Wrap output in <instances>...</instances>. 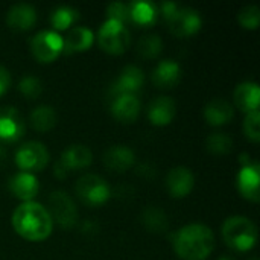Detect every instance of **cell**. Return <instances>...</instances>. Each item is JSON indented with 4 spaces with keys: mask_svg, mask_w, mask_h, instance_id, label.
I'll list each match as a JSON object with an SVG mask.
<instances>
[{
    "mask_svg": "<svg viewBox=\"0 0 260 260\" xmlns=\"http://www.w3.org/2000/svg\"><path fill=\"white\" fill-rule=\"evenodd\" d=\"M140 221L142 224L152 233H163L168 230L169 227V219H168V215L155 207V206H149L146 207L142 215H140Z\"/></svg>",
    "mask_w": 260,
    "mask_h": 260,
    "instance_id": "26",
    "label": "cell"
},
{
    "mask_svg": "<svg viewBox=\"0 0 260 260\" xmlns=\"http://www.w3.org/2000/svg\"><path fill=\"white\" fill-rule=\"evenodd\" d=\"M11 221L15 233L29 242H41L52 235V218L47 209L35 201L21 203L14 210Z\"/></svg>",
    "mask_w": 260,
    "mask_h": 260,
    "instance_id": "1",
    "label": "cell"
},
{
    "mask_svg": "<svg viewBox=\"0 0 260 260\" xmlns=\"http://www.w3.org/2000/svg\"><path fill=\"white\" fill-rule=\"evenodd\" d=\"M251 260H259V259H256V257H254V259H251Z\"/></svg>",
    "mask_w": 260,
    "mask_h": 260,
    "instance_id": "38",
    "label": "cell"
},
{
    "mask_svg": "<svg viewBox=\"0 0 260 260\" xmlns=\"http://www.w3.org/2000/svg\"><path fill=\"white\" fill-rule=\"evenodd\" d=\"M98 43L104 52L122 55L129 46V30L123 23L107 20L98 32Z\"/></svg>",
    "mask_w": 260,
    "mask_h": 260,
    "instance_id": "6",
    "label": "cell"
},
{
    "mask_svg": "<svg viewBox=\"0 0 260 260\" xmlns=\"http://www.w3.org/2000/svg\"><path fill=\"white\" fill-rule=\"evenodd\" d=\"M18 90L27 99H37L43 93V82L32 75H26L18 82Z\"/></svg>",
    "mask_w": 260,
    "mask_h": 260,
    "instance_id": "31",
    "label": "cell"
},
{
    "mask_svg": "<svg viewBox=\"0 0 260 260\" xmlns=\"http://www.w3.org/2000/svg\"><path fill=\"white\" fill-rule=\"evenodd\" d=\"M163 50V41L157 34H146L137 43V52L145 59H155Z\"/></svg>",
    "mask_w": 260,
    "mask_h": 260,
    "instance_id": "28",
    "label": "cell"
},
{
    "mask_svg": "<svg viewBox=\"0 0 260 260\" xmlns=\"http://www.w3.org/2000/svg\"><path fill=\"white\" fill-rule=\"evenodd\" d=\"M215 233L204 224H187L172 235V247L183 260H206L215 250Z\"/></svg>",
    "mask_w": 260,
    "mask_h": 260,
    "instance_id": "2",
    "label": "cell"
},
{
    "mask_svg": "<svg viewBox=\"0 0 260 260\" xmlns=\"http://www.w3.org/2000/svg\"><path fill=\"white\" fill-rule=\"evenodd\" d=\"M238 23L248 30L257 29L260 24V8L256 5L244 6L238 14Z\"/></svg>",
    "mask_w": 260,
    "mask_h": 260,
    "instance_id": "30",
    "label": "cell"
},
{
    "mask_svg": "<svg viewBox=\"0 0 260 260\" xmlns=\"http://www.w3.org/2000/svg\"><path fill=\"white\" fill-rule=\"evenodd\" d=\"M50 155L44 143L30 140L18 146L15 152V165L21 172H40L49 165Z\"/></svg>",
    "mask_w": 260,
    "mask_h": 260,
    "instance_id": "8",
    "label": "cell"
},
{
    "mask_svg": "<svg viewBox=\"0 0 260 260\" xmlns=\"http://www.w3.org/2000/svg\"><path fill=\"white\" fill-rule=\"evenodd\" d=\"M24 134V120L15 107H0V140L6 143L17 142Z\"/></svg>",
    "mask_w": 260,
    "mask_h": 260,
    "instance_id": "10",
    "label": "cell"
},
{
    "mask_svg": "<svg viewBox=\"0 0 260 260\" xmlns=\"http://www.w3.org/2000/svg\"><path fill=\"white\" fill-rule=\"evenodd\" d=\"M75 192L78 198L90 207H99L105 204L111 197L108 183L96 174L82 175L75 186Z\"/></svg>",
    "mask_w": 260,
    "mask_h": 260,
    "instance_id": "5",
    "label": "cell"
},
{
    "mask_svg": "<svg viewBox=\"0 0 260 260\" xmlns=\"http://www.w3.org/2000/svg\"><path fill=\"white\" fill-rule=\"evenodd\" d=\"M195 186V175L186 166L172 168L166 175V189L172 198H186Z\"/></svg>",
    "mask_w": 260,
    "mask_h": 260,
    "instance_id": "12",
    "label": "cell"
},
{
    "mask_svg": "<svg viewBox=\"0 0 260 260\" xmlns=\"http://www.w3.org/2000/svg\"><path fill=\"white\" fill-rule=\"evenodd\" d=\"M79 18V12L67 5L58 6L52 11L50 14V23L55 32H61V30H67L72 29V26L78 21Z\"/></svg>",
    "mask_w": 260,
    "mask_h": 260,
    "instance_id": "27",
    "label": "cell"
},
{
    "mask_svg": "<svg viewBox=\"0 0 260 260\" xmlns=\"http://www.w3.org/2000/svg\"><path fill=\"white\" fill-rule=\"evenodd\" d=\"M218 260H232V259H230V257H227V256H221Z\"/></svg>",
    "mask_w": 260,
    "mask_h": 260,
    "instance_id": "37",
    "label": "cell"
},
{
    "mask_svg": "<svg viewBox=\"0 0 260 260\" xmlns=\"http://www.w3.org/2000/svg\"><path fill=\"white\" fill-rule=\"evenodd\" d=\"M129 8V21L139 26H152L157 21L158 11L154 3L151 2H131L128 3Z\"/></svg>",
    "mask_w": 260,
    "mask_h": 260,
    "instance_id": "24",
    "label": "cell"
},
{
    "mask_svg": "<svg viewBox=\"0 0 260 260\" xmlns=\"http://www.w3.org/2000/svg\"><path fill=\"white\" fill-rule=\"evenodd\" d=\"M8 187H9V192L17 200H20L21 203H29V201H34V198L38 195L40 183L34 174L20 171L11 177Z\"/></svg>",
    "mask_w": 260,
    "mask_h": 260,
    "instance_id": "15",
    "label": "cell"
},
{
    "mask_svg": "<svg viewBox=\"0 0 260 260\" xmlns=\"http://www.w3.org/2000/svg\"><path fill=\"white\" fill-rule=\"evenodd\" d=\"M30 125L35 131L38 133H49L50 129L55 128L58 116L53 107L50 105H38L32 110L29 116Z\"/></svg>",
    "mask_w": 260,
    "mask_h": 260,
    "instance_id": "25",
    "label": "cell"
},
{
    "mask_svg": "<svg viewBox=\"0 0 260 260\" xmlns=\"http://www.w3.org/2000/svg\"><path fill=\"white\" fill-rule=\"evenodd\" d=\"M221 233L227 247L238 253L251 251L256 247L259 238L256 224L242 215L229 216L221 227Z\"/></svg>",
    "mask_w": 260,
    "mask_h": 260,
    "instance_id": "3",
    "label": "cell"
},
{
    "mask_svg": "<svg viewBox=\"0 0 260 260\" xmlns=\"http://www.w3.org/2000/svg\"><path fill=\"white\" fill-rule=\"evenodd\" d=\"M183 70L181 66L174 59L160 61L152 72V82L158 88H174L181 81Z\"/></svg>",
    "mask_w": 260,
    "mask_h": 260,
    "instance_id": "19",
    "label": "cell"
},
{
    "mask_svg": "<svg viewBox=\"0 0 260 260\" xmlns=\"http://www.w3.org/2000/svg\"><path fill=\"white\" fill-rule=\"evenodd\" d=\"M46 209L52 218V222H56L62 229H73L78 222L76 204L70 195L62 190H55L49 195Z\"/></svg>",
    "mask_w": 260,
    "mask_h": 260,
    "instance_id": "9",
    "label": "cell"
},
{
    "mask_svg": "<svg viewBox=\"0 0 260 260\" xmlns=\"http://www.w3.org/2000/svg\"><path fill=\"white\" fill-rule=\"evenodd\" d=\"M105 168L111 172H126L129 171L134 163H136V154L129 146L125 145H114L110 146L105 152H104V158H102Z\"/></svg>",
    "mask_w": 260,
    "mask_h": 260,
    "instance_id": "14",
    "label": "cell"
},
{
    "mask_svg": "<svg viewBox=\"0 0 260 260\" xmlns=\"http://www.w3.org/2000/svg\"><path fill=\"white\" fill-rule=\"evenodd\" d=\"M6 160V149L0 145V165Z\"/></svg>",
    "mask_w": 260,
    "mask_h": 260,
    "instance_id": "36",
    "label": "cell"
},
{
    "mask_svg": "<svg viewBox=\"0 0 260 260\" xmlns=\"http://www.w3.org/2000/svg\"><path fill=\"white\" fill-rule=\"evenodd\" d=\"M259 181L260 166L257 161H251L250 165L241 166V171L238 172V190L245 200L251 203H259Z\"/></svg>",
    "mask_w": 260,
    "mask_h": 260,
    "instance_id": "13",
    "label": "cell"
},
{
    "mask_svg": "<svg viewBox=\"0 0 260 260\" xmlns=\"http://www.w3.org/2000/svg\"><path fill=\"white\" fill-rule=\"evenodd\" d=\"M53 175L58 178V180H64V178H67V175H69V171H67V168L58 160L56 163H55V168H53Z\"/></svg>",
    "mask_w": 260,
    "mask_h": 260,
    "instance_id": "35",
    "label": "cell"
},
{
    "mask_svg": "<svg viewBox=\"0 0 260 260\" xmlns=\"http://www.w3.org/2000/svg\"><path fill=\"white\" fill-rule=\"evenodd\" d=\"M30 52L38 62H53L64 52V37L55 30H41L30 40Z\"/></svg>",
    "mask_w": 260,
    "mask_h": 260,
    "instance_id": "7",
    "label": "cell"
},
{
    "mask_svg": "<svg viewBox=\"0 0 260 260\" xmlns=\"http://www.w3.org/2000/svg\"><path fill=\"white\" fill-rule=\"evenodd\" d=\"M11 87V73L9 70L0 64V96H3Z\"/></svg>",
    "mask_w": 260,
    "mask_h": 260,
    "instance_id": "34",
    "label": "cell"
},
{
    "mask_svg": "<svg viewBox=\"0 0 260 260\" xmlns=\"http://www.w3.org/2000/svg\"><path fill=\"white\" fill-rule=\"evenodd\" d=\"M6 23L12 30H18V32L29 30L37 23V11L29 3L12 5L6 12Z\"/></svg>",
    "mask_w": 260,
    "mask_h": 260,
    "instance_id": "17",
    "label": "cell"
},
{
    "mask_svg": "<svg viewBox=\"0 0 260 260\" xmlns=\"http://www.w3.org/2000/svg\"><path fill=\"white\" fill-rule=\"evenodd\" d=\"M177 114V104L169 96H158L148 105V119L155 126L169 125Z\"/></svg>",
    "mask_w": 260,
    "mask_h": 260,
    "instance_id": "18",
    "label": "cell"
},
{
    "mask_svg": "<svg viewBox=\"0 0 260 260\" xmlns=\"http://www.w3.org/2000/svg\"><path fill=\"white\" fill-rule=\"evenodd\" d=\"M59 161L67 168L69 172L85 169L93 161V152L90 151L88 146L82 143H73L62 151Z\"/></svg>",
    "mask_w": 260,
    "mask_h": 260,
    "instance_id": "22",
    "label": "cell"
},
{
    "mask_svg": "<svg viewBox=\"0 0 260 260\" xmlns=\"http://www.w3.org/2000/svg\"><path fill=\"white\" fill-rule=\"evenodd\" d=\"M233 101L235 105L245 114L251 111H257L260 102L259 84L254 81L241 82L233 91Z\"/></svg>",
    "mask_w": 260,
    "mask_h": 260,
    "instance_id": "20",
    "label": "cell"
},
{
    "mask_svg": "<svg viewBox=\"0 0 260 260\" xmlns=\"http://www.w3.org/2000/svg\"><path fill=\"white\" fill-rule=\"evenodd\" d=\"M235 117V107L221 98L212 99L204 107V119L210 126H224Z\"/></svg>",
    "mask_w": 260,
    "mask_h": 260,
    "instance_id": "21",
    "label": "cell"
},
{
    "mask_svg": "<svg viewBox=\"0 0 260 260\" xmlns=\"http://www.w3.org/2000/svg\"><path fill=\"white\" fill-rule=\"evenodd\" d=\"M94 43V34L85 26H73L64 38V52L78 53L88 50Z\"/></svg>",
    "mask_w": 260,
    "mask_h": 260,
    "instance_id": "23",
    "label": "cell"
},
{
    "mask_svg": "<svg viewBox=\"0 0 260 260\" xmlns=\"http://www.w3.org/2000/svg\"><path fill=\"white\" fill-rule=\"evenodd\" d=\"M145 84V73L137 66H126L111 85V98L117 94H136Z\"/></svg>",
    "mask_w": 260,
    "mask_h": 260,
    "instance_id": "11",
    "label": "cell"
},
{
    "mask_svg": "<svg viewBox=\"0 0 260 260\" xmlns=\"http://www.w3.org/2000/svg\"><path fill=\"white\" fill-rule=\"evenodd\" d=\"M244 134L248 140H251L253 143H259L260 142V113L257 111H251L245 114L244 119Z\"/></svg>",
    "mask_w": 260,
    "mask_h": 260,
    "instance_id": "32",
    "label": "cell"
},
{
    "mask_svg": "<svg viewBox=\"0 0 260 260\" xmlns=\"http://www.w3.org/2000/svg\"><path fill=\"white\" fill-rule=\"evenodd\" d=\"M160 9L171 34L178 38L192 37L203 26L201 14L190 6H181L175 2H163Z\"/></svg>",
    "mask_w": 260,
    "mask_h": 260,
    "instance_id": "4",
    "label": "cell"
},
{
    "mask_svg": "<svg viewBox=\"0 0 260 260\" xmlns=\"http://www.w3.org/2000/svg\"><path fill=\"white\" fill-rule=\"evenodd\" d=\"M206 149L213 155H227L233 149V140L225 133H213L206 140Z\"/></svg>",
    "mask_w": 260,
    "mask_h": 260,
    "instance_id": "29",
    "label": "cell"
},
{
    "mask_svg": "<svg viewBox=\"0 0 260 260\" xmlns=\"http://www.w3.org/2000/svg\"><path fill=\"white\" fill-rule=\"evenodd\" d=\"M107 20H114L119 23L126 24V21H129V8L128 3L123 2H113L108 5L107 8Z\"/></svg>",
    "mask_w": 260,
    "mask_h": 260,
    "instance_id": "33",
    "label": "cell"
},
{
    "mask_svg": "<svg viewBox=\"0 0 260 260\" xmlns=\"http://www.w3.org/2000/svg\"><path fill=\"white\" fill-rule=\"evenodd\" d=\"M111 114L122 123H133L140 114V101L136 94H117L111 98Z\"/></svg>",
    "mask_w": 260,
    "mask_h": 260,
    "instance_id": "16",
    "label": "cell"
}]
</instances>
